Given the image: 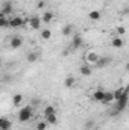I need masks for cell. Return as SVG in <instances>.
I'll return each instance as SVG.
<instances>
[{
    "label": "cell",
    "instance_id": "29",
    "mask_svg": "<svg viewBox=\"0 0 129 130\" xmlns=\"http://www.w3.org/2000/svg\"><path fill=\"white\" fill-rule=\"evenodd\" d=\"M125 70H126V71H129V61L126 62V65H125Z\"/></svg>",
    "mask_w": 129,
    "mask_h": 130
},
{
    "label": "cell",
    "instance_id": "16",
    "mask_svg": "<svg viewBox=\"0 0 129 130\" xmlns=\"http://www.w3.org/2000/svg\"><path fill=\"white\" fill-rule=\"evenodd\" d=\"M44 120L49 123V126H53L58 123V118H56V113H52V115H44Z\"/></svg>",
    "mask_w": 129,
    "mask_h": 130
},
{
    "label": "cell",
    "instance_id": "7",
    "mask_svg": "<svg viewBox=\"0 0 129 130\" xmlns=\"http://www.w3.org/2000/svg\"><path fill=\"white\" fill-rule=\"evenodd\" d=\"M0 14L2 15H6V17H11L12 15V3L6 2L2 5V9H0Z\"/></svg>",
    "mask_w": 129,
    "mask_h": 130
},
{
    "label": "cell",
    "instance_id": "20",
    "mask_svg": "<svg viewBox=\"0 0 129 130\" xmlns=\"http://www.w3.org/2000/svg\"><path fill=\"white\" fill-rule=\"evenodd\" d=\"M125 92H126V86H120V88L114 89V98H115V101H117L119 98L122 97V95H123Z\"/></svg>",
    "mask_w": 129,
    "mask_h": 130
},
{
    "label": "cell",
    "instance_id": "18",
    "mask_svg": "<svg viewBox=\"0 0 129 130\" xmlns=\"http://www.w3.org/2000/svg\"><path fill=\"white\" fill-rule=\"evenodd\" d=\"M23 100H24V97L21 94H15V95H12V104L14 106H21Z\"/></svg>",
    "mask_w": 129,
    "mask_h": 130
},
{
    "label": "cell",
    "instance_id": "28",
    "mask_svg": "<svg viewBox=\"0 0 129 130\" xmlns=\"http://www.w3.org/2000/svg\"><path fill=\"white\" fill-rule=\"evenodd\" d=\"M36 8H44V0H40V2L36 3Z\"/></svg>",
    "mask_w": 129,
    "mask_h": 130
},
{
    "label": "cell",
    "instance_id": "23",
    "mask_svg": "<svg viewBox=\"0 0 129 130\" xmlns=\"http://www.w3.org/2000/svg\"><path fill=\"white\" fill-rule=\"evenodd\" d=\"M49 127V123L44 120V121H38L36 124H35V130H47Z\"/></svg>",
    "mask_w": 129,
    "mask_h": 130
},
{
    "label": "cell",
    "instance_id": "27",
    "mask_svg": "<svg viewBox=\"0 0 129 130\" xmlns=\"http://www.w3.org/2000/svg\"><path fill=\"white\" fill-rule=\"evenodd\" d=\"M115 32H117L119 36H123V35L126 33V27H125V26H117V27H115Z\"/></svg>",
    "mask_w": 129,
    "mask_h": 130
},
{
    "label": "cell",
    "instance_id": "11",
    "mask_svg": "<svg viewBox=\"0 0 129 130\" xmlns=\"http://www.w3.org/2000/svg\"><path fill=\"white\" fill-rule=\"evenodd\" d=\"M82 44H84V39H82V36H81V35H73L71 47L76 50V48H81V47H82Z\"/></svg>",
    "mask_w": 129,
    "mask_h": 130
},
{
    "label": "cell",
    "instance_id": "25",
    "mask_svg": "<svg viewBox=\"0 0 129 130\" xmlns=\"http://www.w3.org/2000/svg\"><path fill=\"white\" fill-rule=\"evenodd\" d=\"M41 38L46 39V41L50 39V38H52V30H50V29H43V30H41Z\"/></svg>",
    "mask_w": 129,
    "mask_h": 130
},
{
    "label": "cell",
    "instance_id": "21",
    "mask_svg": "<svg viewBox=\"0 0 129 130\" xmlns=\"http://www.w3.org/2000/svg\"><path fill=\"white\" fill-rule=\"evenodd\" d=\"M38 58H40V55H38L36 52H29V53H28V56H26L28 62H36V61H38Z\"/></svg>",
    "mask_w": 129,
    "mask_h": 130
},
{
    "label": "cell",
    "instance_id": "19",
    "mask_svg": "<svg viewBox=\"0 0 129 130\" xmlns=\"http://www.w3.org/2000/svg\"><path fill=\"white\" fill-rule=\"evenodd\" d=\"M64 85L67 86V88H73L74 85H76V79L73 77V76H67L64 80Z\"/></svg>",
    "mask_w": 129,
    "mask_h": 130
},
{
    "label": "cell",
    "instance_id": "5",
    "mask_svg": "<svg viewBox=\"0 0 129 130\" xmlns=\"http://www.w3.org/2000/svg\"><path fill=\"white\" fill-rule=\"evenodd\" d=\"M28 24H29V27H31V29H33V30H38V29H41L43 20H41V17H38V15H32V17H29Z\"/></svg>",
    "mask_w": 129,
    "mask_h": 130
},
{
    "label": "cell",
    "instance_id": "3",
    "mask_svg": "<svg viewBox=\"0 0 129 130\" xmlns=\"http://www.w3.org/2000/svg\"><path fill=\"white\" fill-rule=\"evenodd\" d=\"M26 24V20L21 15H11L9 17V27L11 29H18Z\"/></svg>",
    "mask_w": 129,
    "mask_h": 130
},
{
    "label": "cell",
    "instance_id": "24",
    "mask_svg": "<svg viewBox=\"0 0 129 130\" xmlns=\"http://www.w3.org/2000/svg\"><path fill=\"white\" fill-rule=\"evenodd\" d=\"M0 26L2 27H9V17L0 14Z\"/></svg>",
    "mask_w": 129,
    "mask_h": 130
},
{
    "label": "cell",
    "instance_id": "15",
    "mask_svg": "<svg viewBox=\"0 0 129 130\" xmlns=\"http://www.w3.org/2000/svg\"><path fill=\"white\" fill-rule=\"evenodd\" d=\"M11 127H12V123L8 120V118H0V129L2 130H11Z\"/></svg>",
    "mask_w": 129,
    "mask_h": 130
},
{
    "label": "cell",
    "instance_id": "10",
    "mask_svg": "<svg viewBox=\"0 0 129 130\" xmlns=\"http://www.w3.org/2000/svg\"><path fill=\"white\" fill-rule=\"evenodd\" d=\"M53 18H55V14H53L52 11H44V12H43V15H41V20H43V23H46V24L52 23V21H53Z\"/></svg>",
    "mask_w": 129,
    "mask_h": 130
},
{
    "label": "cell",
    "instance_id": "13",
    "mask_svg": "<svg viewBox=\"0 0 129 130\" xmlns=\"http://www.w3.org/2000/svg\"><path fill=\"white\" fill-rule=\"evenodd\" d=\"M79 73H81V76H84V77H90L91 74H93V68H91V65H82L81 68H79Z\"/></svg>",
    "mask_w": 129,
    "mask_h": 130
},
{
    "label": "cell",
    "instance_id": "2",
    "mask_svg": "<svg viewBox=\"0 0 129 130\" xmlns=\"http://www.w3.org/2000/svg\"><path fill=\"white\" fill-rule=\"evenodd\" d=\"M33 115V110H32V106H23L20 110H18V121L20 123H28Z\"/></svg>",
    "mask_w": 129,
    "mask_h": 130
},
{
    "label": "cell",
    "instance_id": "17",
    "mask_svg": "<svg viewBox=\"0 0 129 130\" xmlns=\"http://www.w3.org/2000/svg\"><path fill=\"white\" fill-rule=\"evenodd\" d=\"M88 18H90L91 21H99V20L102 18V14H100V11H91V12L88 14Z\"/></svg>",
    "mask_w": 129,
    "mask_h": 130
},
{
    "label": "cell",
    "instance_id": "26",
    "mask_svg": "<svg viewBox=\"0 0 129 130\" xmlns=\"http://www.w3.org/2000/svg\"><path fill=\"white\" fill-rule=\"evenodd\" d=\"M52 113H56V109H55L52 104L46 106V109H44V115H52Z\"/></svg>",
    "mask_w": 129,
    "mask_h": 130
},
{
    "label": "cell",
    "instance_id": "9",
    "mask_svg": "<svg viewBox=\"0 0 129 130\" xmlns=\"http://www.w3.org/2000/svg\"><path fill=\"white\" fill-rule=\"evenodd\" d=\"M111 61H112V59L108 58V56H100V59L96 62L94 67H96V68H105V67H108V65L111 64Z\"/></svg>",
    "mask_w": 129,
    "mask_h": 130
},
{
    "label": "cell",
    "instance_id": "14",
    "mask_svg": "<svg viewBox=\"0 0 129 130\" xmlns=\"http://www.w3.org/2000/svg\"><path fill=\"white\" fill-rule=\"evenodd\" d=\"M115 98H114V91H105V98H103V104H109V103H114Z\"/></svg>",
    "mask_w": 129,
    "mask_h": 130
},
{
    "label": "cell",
    "instance_id": "22",
    "mask_svg": "<svg viewBox=\"0 0 129 130\" xmlns=\"http://www.w3.org/2000/svg\"><path fill=\"white\" fill-rule=\"evenodd\" d=\"M73 26L71 24H65L64 27H62V35L64 36H70V35H73Z\"/></svg>",
    "mask_w": 129,
    "mask_h": 130
},
{
    "label": "cell",
    "instance_id": "12",
    "mask_svg": "<svg viewBox=\"0 0 129 130\" xmlns=\"http://www.w3.org/2000/svg\"><path fill=\"white\" fill-rule=\"evenodd\" d=\"M111 45H112L114 48H122V47H125V41H123L122 36H114V38L111 39Z\"/></svg>",
    "mask_w": 129,
    "mask_h": 130
},
{
    "label": "cell",
    "instance_id": "8",
    "mask_svg": "<svg viewBox=\"0 0 129 130\" xmlns=\"http://www.w3.org/2000/svg\"><path fill=\"white\" fill-rule=\"evenodd\" d=\"M103 98H105V89L97 88L96 91L93 92V100L97 101V103H103Z\"/></svg>",
    "mask_w": 129,
    "mask_h": 130
},
{
    "label": "cell",
    "instance_id": "1",
    "mask_svg": "<svg viewBox=\"0 0 129 130\" xmlns=\"http://www.w3.org/2000/svg\"><path fill=\"white\" fill-rule=\"evenodd\" d=\"M129 104V85L126 86V92L119 98L117 101H114V113L112 115H117L119 112H123Z\"/></svg>",
    "mask_w": 129,
    "mask_h": 130
},
{
    "label": "cell",
    "instance_id": "4",
    "mask_svg": "<svg viewBox=\"0 0 129 130\" xmlns=\"http://www.w3.org/2000/svg\"><path fill=\"white\" fill-rule=\"evenodd\" d=\"M84 59H85V64H88V65H96V62L100 59V55H97V52L90 50V52H87V53H85Z\"/></svg>",
    "mask_w": 129,
    "mask_h": 130
},
{
    "label": "cell",
    "instance_id": "6",
    "mask_svg": "<svg viewBox=\"0 0 129 130\" xmlns=\"http://www.w3.org/2000/svg\"><path fill=\"white\" fill-rule=\"evenodd\" d=\"M21 45H23V38H21L20 35L11 36V39H9V47H11L12 50H17V48H20Z\"/></svg>",
    "mask_w": 129,
    "mask_h": 130
}]
</instances>
